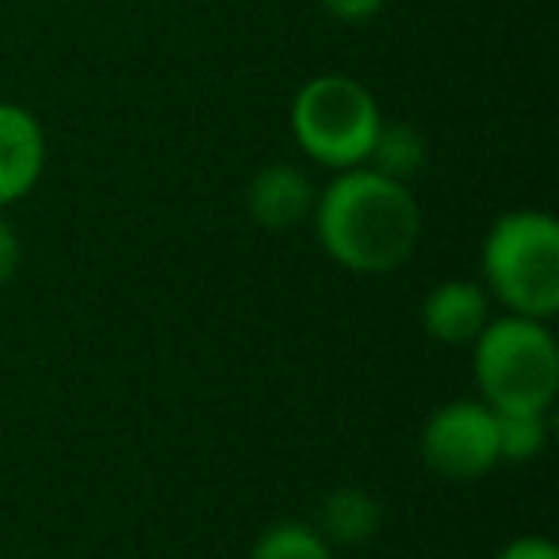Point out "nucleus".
I'll return each mask as SVG.
<instances>
[{"label": "nucleus", "instance_id": "obj_1", "mask_svg": "<svg viewBox=\"0 0 559 559\" xmlns=\"http://www.w3.org/2000/svg\"><path fill=\"white\" fill-rule=\"evenodd\" d=\"M311 218L322 249L360 276L395 272L421 238V211L411 188L368 165L337 173L319 192Z\"/></svg>", "mask_w": 559, "mask_h": 559}, {"label": "nucleus", "instance_id": "obj_2", "mask_svg": "<svg viewBox=\"0 0 559 559\" xmlns=\"http://www.w3.org/2000/svg\"><path fill=\"white\" fill-rule=\"evenodd\" d=\"M483 288L506 314L548 322L559 311V223L548 211H506L483 238Z\"/></svg>", "mask_w": 559, "mask_h": 559}, {"label": "nucleus", "instance_id": "obj_3", "mask_svg": "<svg viewBox=\"0 0 559 559\" xmlns=\"http://www.w3.org/2000/svg\"><path fill=\"white\" fill-rule=\"evenodd\" d=\"M472 372L495 414H548L559 391V345L548 322L502 314L472 342Z\"/></svg>", "mask_w": 559, "mask_h": 559}, {"label": "nucleus", "instance_id": "obj_4", "mask_svg": "<svg viewBox=\"0 0 559 559\" xmlns=\"http://www.w3.org/2000/svg\"><path fill=\"white\" fill-rule=\"evenodd\" d=\"M380 123L376 96L345 73H319L292 100V134L299 150L334 173L368 162Z\"/></svg>", "mask_w": 559, "mask_h": 559}, {"label": "nucleus", "instance_id": "obj_5", "mask_svg": "<svg viewBox=\"0 0 559 559\" xmlns=\"http://www.w3.org/2000/svg\"><path fill=\"white\" fill-rule=\"evenodd\" d=\"M421 460L441 479H483L498 467V414L483 399H452L421 426Z\"/></svg>", "mask_w": 559, "mask_h": 559}, {"label": "nucleus", "instance_id": "obj_6", "mask_svg": "<svg viewBox=\"0 0 559 559\" xmlns=\"http://www.w3.org/2000/svg\"><path fill=\"white\" fill-rule=\"evenodd\" d=\"M490 304L483 284L475 280H441L426 292L421 299V326L433 342L452 345V349H464L475 337L483 334V326L490 322Z\"/></svg>", "mask_w": 559, "mask_h": 559}, {"label": "nucleus", "instance_id": "obj_7", "mask_svg": "<svg viewBox=\"0 0 559 559\" xmlns=\"http://www.w3.org/2000/svg\"><path fill=\"white\" fill-rule=\"evenodd\" d=\"M47 165L43 123L20 104L0 100V207L24 200Z\"/></svg>", "mask_w": 559, "mask_h": 559}, {"label": "nucleus", "instance_id": "obj_8", "mask_svg": "<svg viewBox=\"0 0 559 559\" xmlns=\"http://www.w3.org/2000/svg\"><path fill=\"white\" fill-rule=\"evenodd\" d=\"M319 188L299 165H264L246 188V211L264 230H296L311 218Z\"/></svg>", "mask_w": 559, "mask_h": 559}, {"label": "nucleus", "instance_id": "obj_9", "mask_svg": "<svg viewBox=\"0 0 559 559\" xmlns=\"http://www.w3.org/2000/svg\"><path fill=\"white\" fill-rule=\"evenodd\" d=\"M380 498L365 487H337L322 498V513H319V533L326 536L330 548H357L368 544L380 533Z\"/></svg>", "mask_w": 559, "mask_h": 559}, {"label": "nucleus", "instance_id": "obj_10", "mask_svg": "<svg viewBox=\"0 0 559 559\" xmlns=\"http://www.w3.org/2000/svg\"><path fill=\"white\" fill-rule=\"evenodd\" d=\"M426 139H421L418 127L411 123H388L383 119L380 131H376V142L372 150H368V169L383 173V177L391 180H411L421 173V165H426Z\"/></svg>", "mask_w": 559, "mask_h": 559}, {"label": "nucleus", "instance_id": "obj_11", "mask_svg": "<svg viewBox=\"0 0 559 559\" xmlns=\"http://www.w3.org/2000/svg\"><path fill=\"white\" fill-rule=\"evenodd\" d=\"M249 559H334V548L307 521H276L253 540Z\"/></svg>", "mask_w": 559, "mask_h": 559}, {"label": "nucleus", "instance_id": "obj_12", "mask_svg": "<svg viewBox=\"0 0 559 559\" xmlns=\"http://www.w3.org/2000/svg\"><path fill=\"white\" fill-rule=\"evenodd\" d=\"M548 444V414H498V456L525 464Z\"/></svg>", "mask_w": 559, "mask_h": 559}, {"label": "nucleus", "instance_id": "obj_13", "mask_svg": "<svg viewBox=\"0 0 559 559\" xmlns=\"http://www.w3.org/2000/svg\"><path fill=\"white\" fill-rule=\"evenodd\" d=\"M319 4L342 24H368L388 9V0H319Z\"/></svg>", "mask_w": 559, "mask_h": 559}, {"label": "nucleus", "instance_id": "obj_14", "mask_svg": "<svg viewBox=\"0 0 559 559\" xmlns=\"http://www.w3.org/2000/svg\"><path fill=\"white\" fill-rule=\"evenodd\" d=\"M495 559H559V548L548 540V536H513L510 544H502V551H498Z\"/></svg>", "mask_w": 559, "mask_h": 559}, {"label": "nucleus", "instance_id": "obj_15", "mask_svg": "<svg viewBox=\"0 0 559 559\" xmlns=\"http://www.w3.org/2000/svg\"><path fill=\"white\" fill-rule=\"evenodd\" d=\"M16 269H20V238L9 218L0 215V288L16 276Z\"/></svg>", "mask_w": 559, "mask_h": 559}]
</instances>
